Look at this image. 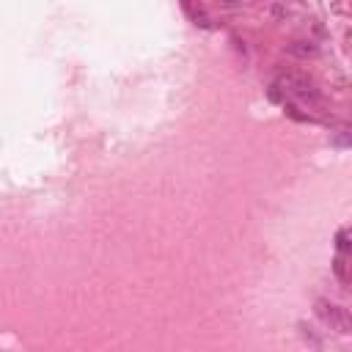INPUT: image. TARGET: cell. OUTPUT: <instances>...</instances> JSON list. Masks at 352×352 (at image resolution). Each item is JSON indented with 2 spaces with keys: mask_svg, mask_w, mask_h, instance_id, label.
<instances>
[{
  "mask_svg": "<svg viewBox=\"0 0 352 352\" xmlns=\"http://www.w3.org/2000/svg\"><path fill=\"white\" fill-rule=\"evenodd\" d=\"M270 96L272 99H289L292 104L294 102H316L319 99V94H316V88H314V82L305 77V74H300V72H283V74H278V80L272 82V91H270Z\"/></svg>",
  "mask_w": 352,
  "mask_h": 352,
  "instance_id": "cell-1",
  "label": "cell"
},
{
  "mask_svg": "<svg viewBox=\"0 0 352 352\" xmlns=\"http://www.w3.org/2000/svg\"><path fill=\"white\" fill-rule=\"evenodd\" d=\"M314 314L324 327H330L336 333H344V336H352V311L349 308H341L330 300H316Z\"/></svg>",
  "mask_w": 352,
  "mask_h": 352,
  "instance_id": "cell-2",
  "label": "cell"
},
{
  "mask_svg": "<svg viewBox=\"0 0 352 352\" xmlns=\"http://www.w3.org/2000/svg\"><path fill=\"white\" fill-rule=\"evenodd\" d=\"M286 52L297 55V58H314V55H319V47L314 41H294V44L286 47Z\"/></svg>",
  "mask_w": 352,
  "mask_h": 352,
  "instance_id": "cell-3",
  "label": "cell"
},
{
  "mask_svg": "<svg viewBox=\"0 0 352 352\" xmlns=\"http://www.w3.org/2000/svg\"><path fill=\"white\" fill-rule=\"evenodd\" d=\"M336 143H338V146H352V135H344V138H338Z\"/></svg>",
  "mask_w": 352,
  "mask_h": 352,
  "instance_id": "cell-4",
  "label": "cell"
}]
</instances>
